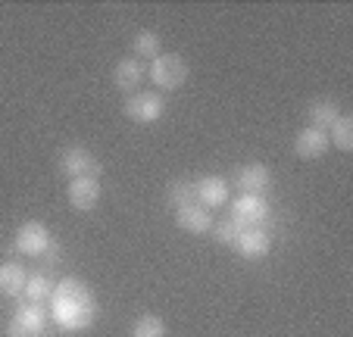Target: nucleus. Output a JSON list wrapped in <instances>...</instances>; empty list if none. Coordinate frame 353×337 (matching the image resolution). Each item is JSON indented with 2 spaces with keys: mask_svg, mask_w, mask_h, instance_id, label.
Instances as JSON below:
<instances>
[{
  "mask_svg": "<svg viewBox=\"0 0 353 337\" xmlns=\"http://www.w3.org/2000/svg\"><path fill=\"white\" fill-rule=\"evenodd\" d=\"M328 150V132H319V128H303L294 141V153L300 159H319L325 156Z\"/></svg>",
  "mask_w": 353,
  "mask_h": 337,
  "instance_id": "9b49d317",
  "label": "nucleus"
},
{
  "mask_svg": "<svg viewBox=\"0 0 353 337\" xmlns=\"http://www.w3.org/2000/svg\"><path fill=\"white\" fill-rule=\"evenodd\" d=\"M341 116L338 103L334 100H316L313 106H310V128H319V132H328V128L334 125V119Z\"/></svg>",
  "mask_w": 353,
  "mask_h": 337,
  "instance_id": "dca6fc26",
  "label": "nucleus"
},
{
  "mask_svg": "<svg viewBox=\"0 0 353 337\" xmlns=\"http://www.w3.org/2000/svg\"><path fill=\"white\" fill-rule=\"evenodd\" d=\"M16 250L26 256H44L50 250V228L44 222H26L16 232Z\"/></svg>",
  "mask_w": 353,
  "mask_h": 337,
  "instance_id": "20e7f679",
  "label": "nucleus"
},
{
  "mask_svg": "<svg viewBox=\"0 0 353 337\" xmlns=\"http://www.w3.org/2000/svg\"><path fill=\"white\" fill-rule=\"evenodd\" d=\"M54 300V318L60 328L66 331H81L94 322V312H97V303H94V294L88 291L85 281L79 278H66L54 287L50 294Z\"/></svg>",
  "mask_w": 353,
  "mask_h": 337,
  "instance_id": "f257e3e1",
  "label": "nucleus"
},
{
  "mask_svg": "<svg viewBox=\"0 0 353 337\" xmlns=\"http://www.w3.org/2000/svg\"><path fill=\"white\" fill-rule=\"evenodd\" d=\"M263 218H266V203H263L256 194H241V197L234 200L232 222L238 225V228H254Z\"/></svg>",
  "mask_w": 353,
  "mask_h": 337,
  "instance_id": "0eeeda50",
  "label": "nucleus"
},
{
  "mask_svg": "<svg viewBox=\"0 0 353 337\" xmlns=\"http://www.w3.org/2000/svg\"><path fill=\"white\" fill-rule=\"evenodd\" d=\"M175 222H179V228H185V232H191V234H207L210 228H213V216L200 203L175 210Z\"/></svg>",
  "mask_w": 353,
  "mask_h": 337,
  "instance_id": "f8f14e48",
  "label": "nucleus"
},
{
  "mask_svg": "<svg viewBox=\"0 0 353 337\" xmlns=\"http://www.w3.org/2000/svg\"><path fill=\"white\" fill-rule=\"evenodd\" d=\"M60 165L69 178H85V175H94V178H97V163H94V156L85 150V147H69V150L60 156Z\"/></svg>",
  "mask_w": 353,
  "mask_h": 337,
  "instance_id": "9d476101",
  "label": "nucleus"
},
{
  "mask_svg": "<svg viewBox=\"0 0 353 337\" xmlns=\"http://www.w3.org/2000/svg\"><path fill=\"white\" fill-rule=\"evenodd\" d=\"M144 81V66H141L134 57H128V60H119L113 69V85L119 88V91H132Z\"/></svg>",
  "mask_w": 353,
  "mask_h": 337,
  "instance_id": "4468645a",
  "label": "nucleus"
},
{
  "mask_svg": "<svg viewBox=\"0 0 353 337\" xmlns=\"http://www.w3.org/2000/svg\"><path fill=\"white\" fill-rule=\"evenodd\" d=\"M125 116L132 122H141V125H150L163 116V97L154 91H134L132 97L125 100Z\"/></svg>",
  "mask_w": 353,
  "mask_h": 337,
  "instance_id": "7ed1b4c3",
  "label": "nucleus"
},
{
  "mask_svg": "<svg viewBox=\"0 0 353 337\" xmlns=\"http://www.w3.org/2000/svg\"><path fill=\"white\" fill-rule=\"evenodd\" d=\"M269 247H272V241H269V234L263 232V228H241L238 238H234V250L241 253V256L247 259H260L269 253Z\"/></svg>",
  "mask_w": 353,
  "mask_h": 337,
  "instance_id": "1a4fd4ad",
  "label": "nucleus"
},
{
  "mask_svg": "<svg viewBox=\"0 0 353 337\" xmlns=\"http://www.w3.org/2000/svg\"><path fill=\"white\" fill-rule=\"evenodd\" d=\"M26 294L32 303H41L54 294V285H50V278L47 275H28V285H26Z\"/></svg>",
  "mask_w": 353,
  "mask_h": 337,
  "instance_id": "aec40b11",
  "label": "nucleus"
},
{
  "mask_svg": "<svg viewBox=\"0 0 353 337\" xmlns=\"http://www.w3.org/2000/svg\"><path fill=\"white\" fill-rule=\"evenodd\" d=\"M44 325H47V316L41 312L38 303L19 306L7 325V337H41L44 334Z\"/></svg>",
  "mask_w": 353,
  "mask_h": 337,
  "instance_id": "39448f33",
  "label": "nucleus"
},
{
  "mask_svg": "<svg viewBox=\"0 0 353 337\" xmlns=\"http://www.w3.org/2000/svg\"><path fill=\"white\" fill-rule=\"evenodd\" d=\"M150 81H154V88L175 91V88H181L188 81V63L181 60L179 53H160L150 63Z\"/></svg>",
  "mask_w": 353,
  "mask_h": 337,
  "instance_id": "f03ea898",
  "label": "nucleus"
},
{
  "mask_svg": "<svg viewBox=\"0 0 353 337\" xmlns=\"http://www.w3.org/2000/svg\"><path fill=\"white\" fill-rule=\"evenodd\" d=\"M169 200H172L175 210L197 206V187H194V185H172V191H169Z\"/></svg>",
  "mask_w": 353,
  "mask_h": 337,
  "instance_id": "412c9836",
  "label": "nucleus"
},
{
  "mask_svg": "<svg viewBox=\"0 0 353 337\" xmlns=\"http://www.w3.org/2000/svg\"><path fill=\"white\" fill-rule=\"evenodd\" d=\"M328 144H334L344 153L353 150V119L350 116H338V119H334V125L328 128Z\"/></svg>",
  "mask_w": 353,
  "mask_h": 337,
  "instance_id": "f3484780",
  "label": "nucleus"
},
{
  "mask_svg": "<svg viewBox=\"0 0 353 337\" xmlns=\"http://www.w3.org/2000/svg\"><path fill=\"white\" fill-rule=\"evenodd\" d=\"M132 337H166V325L160 316H141L132 328Z\"/></svg>",
  "mask_w": 353,
  "mask_h": 337,
  "instance_id": "6ab92c4d",
  "label": "nucleus"
},
{
  "mask_svg": "<svg viewBox=\"0 0 353 337\" xmlns=\"http://www.w3.org/2000/svg\"><path fill=\"white\" fill-rule=\"evenodd\" d=\"M100 203V178L85 175V178H72L69 181V206L79 212H88Z\"/></svg>",
  "mask_w": 353,
  "mask_h": 337,
  "instance_id": "423d86ee",
  "label": "nucleus"
},
{
  "mask_svg": "<svg viewBox=\"0 0 353 337\" xmlns=\"http://www.w3.org/2000/svg\"><path fill=\"white\" fill-rule=\"evenodd\" d=\"M134 57L154 63L157 57H160V38H157L154 32H138L134 34Z\"/></svg>",
  "mask_w": 353,
  "mask_h": 337,
  "instance_id": "a211bd4d",
  "label": "nucleus"
},
{
  "mask_svg": "<svg viewBox=\"0 0 353 337\" xmlns=\"http://www.w3.org/2000/svg\"><path fill=\"white\" fill-rule=\"evenodd\" d=\"M269 181H272V175H269V169L260 163H250L238 172V187L244 194H256V197H260V194L269 187Z\"/></svg>",
  "mask_w": 353,
  "mask_h": 337,
  "instance_id": "ddd939ff",
  "label": "nucleus"
},
{
  "mask_svg": "<svg viewBox=\"0 0 353 337\" xmlns=\"http://www.w3.org/2000/svg\"><path fill=\"white\" fill-rule=\"evenodd\" d=\"M28 285V272L19 263H3L0 265V294H19Z\"/></svg>",
  "mask_w": 353,
  "mask_h": 337,
  "instance_id": "2eb2a0df",
  "label": "nucleus"
},
{
  "mask_svg": "<svg viewBox=\"0 0 353 337\" xmlns=\"http://www.w3.org/2000/svg\"><path fill=\"white\" fill-rule=\"evenodd\" d=\"M213 232H216V238L222 241V244H234V238H238V225L232 222V218H222V222H216L213 225Z\"/></svg>",
  "mask_w": 353,
  "mask_h": 337,
  "instance_id": "4be33fe9",
  "label": "nucleus"
},
{
  "mask_svg": "<svg viewBox=\"0 0 353 337\" xmlns=\"http://www.w3.org/2000/svg\"><path fill=\"white\" fill-rule=\"evenodd\" d=\"M194 187H197V203L203 210H219V206L228 203V181L219 178V175H207Z\"/></svg>",
  "mask_w": 353,
  "mask_h": 337,
  "instance_id": "6e6552de",
  "label": "nucleus"
}]
</instances>
